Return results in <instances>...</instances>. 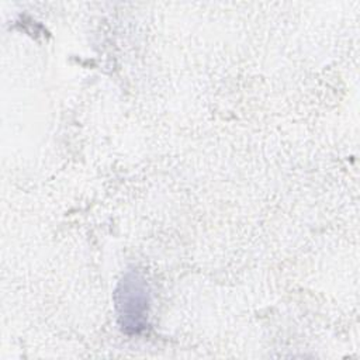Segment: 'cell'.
Listing matches in <instances>:
<instances>
[{
	"mask_svg": "<svg viewBox=\"0 0 360 360\" xmlns=\"http://www.w3.org/2000/svg\"><path fill=\"white\" fill-rule=\"evenodd\" d=\"M118 292V312L121 325L128 332H139L145 328V312H148L146 290L136 277L124 280Z\"/></svg>",
	"mask_w": 360,
	"mask_h": 360,
	"instance_id": "6da1fadb",
	"label": "cell"
}]
</instances>
